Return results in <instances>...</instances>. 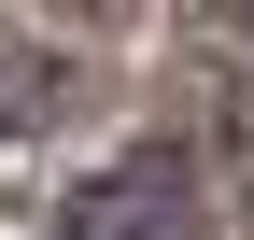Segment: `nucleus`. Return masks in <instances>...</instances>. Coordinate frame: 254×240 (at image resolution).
<instances>
[{
  "label": "nucleus",
  "mask_w": 254,
  "mask_h": 240,
  "mask_svg": "<svg viewBox=\"0 0 254 240\" xmlns=\"http://www.w3.org/2000/svg\"><path fill=\"white\" fill-rule=\"evenodd\" d=\"M57 240H198V141H141V156L85 170L57 198Z\"/></svg>",
  "instance_id": "1"
},
{
  "label": "nucleus",
  "mask_w": 254,
  "mask_h": 240,
  "mask_svg": "<svg viewBox=\"0 0 254 240\" xmlns=\"http://www.w3.org/2000/svg\"><path fill=\"white\" fill-rule=\"evenodd\" d=\"M71 99V57H28L14 43V71H0V127H28V113H57Z\"/></svg>",
  "instance_id": "2"
}]
</instances>
